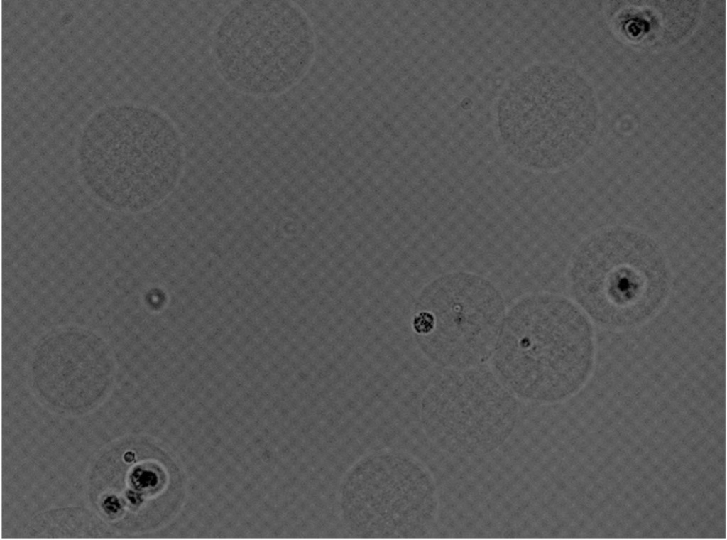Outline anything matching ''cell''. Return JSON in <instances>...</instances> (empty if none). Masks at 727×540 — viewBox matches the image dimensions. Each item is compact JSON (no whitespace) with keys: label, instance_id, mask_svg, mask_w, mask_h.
Here are the masks:
<instances>
[{"label":"cell","instance_id":"cell-1","mask_svg":"<svg viewBox=\"0 0 727 540\" xmlns=\"http://www.w3.org/2000/svg\"><path fill=\"white\" fill-rule=\"evenodd\" d=\"M315 53L312 21L290 1H241L213 34L219 75L235 90L253 97H275L294 87L310 70Z\"/></svg>","mask_w":727,"mask_h":540},{"label":"cell","instance_id":"cell-2","mask_svg":"<svg viewBox=\"0 0 727 540\" xmlns=\"http://www.w3.org/2000/svg\"><path fill=\"white\" fill-rule=\"evenodd\" d=\"M493 372L531 392L551 388L592 367V330L572 301L551 293L526 295L506 312L490 359Z\"/></svg>","mask_w":727,"mask_h":540},{"label":"cell","instance_id":"cell-3","mask_svg":"<svg viewBox=\"0 0 727 540\" xmlns=\"http://www.w3.org/2000/svg\"><path fill=\"white\" fill-rule=\"evenodd\" d=\"M416 304L428 319L427 332L417 342L432 362L466 369L491 359L506 312L491 281L471 272H450L429 284Z\"/></svg>","mask_w":727,"mask_h":540},{"label":"cell","instance_id":"cell-4","mask_svg":"<svg viewBox=\"0 0 727 540\" xmlns=\"http://www.w3.org/2000/svg\"><path fill=\"white\" fill-rule=\"evenodd\" d=\"M551 68H530L502 95L498 128L504 148L518 166L554 172L570 161L567 137L557 117Z\"/></svg>","mask_w":727,"mask_h":540}]
</instances>
